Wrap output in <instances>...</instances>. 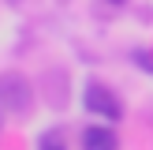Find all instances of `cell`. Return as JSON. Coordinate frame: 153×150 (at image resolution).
<instances>
[{
    "label": "cell",
    "instance_id": "obj_2",
    "mask_svg": "<svg viewBox=\"0 0 153 150\" xmlns=\"http://www.w3.org/2000/svg\"><path fill=\"white\" fill-rule=\"evenodd\" d=\"M82 105H86L90 112H97L101 120H120L123 116V105H120L116 90L105 86V82H97V79H90L86 86H82Z\"/></svg>",
    "mask_w": 153,
    "mask_h": 150
},
{
    "label": "cell",
    "instance_id": "obj_3",
    "mask_svg": "<svg viewBox=\"0 0 153 150\" xmlns=\"http://www.w3.org/2000/svg\"><path fill=\"white\" fill-rule=\"evenodd\" d=\"M82 150H120V139L108 124H86L82 128Z\"/></svg>",
    "mask_w": 153,
    "mask_h": 150
},
{
    "label": "cell",
    "instance_id": "obj_4",
    "mask_svg": "<svg viewBox=\"0 0 153 150\" xmlns=\"http://www.w3.org/2000/svg\"><path fill=\"white\" fill-rule=\"evenodd\" d=\"M37 150H67V142H64V135L52 128V131H45L41 139H37Z\"/></svg>",
    "mask_w": 153,
    "mask_h": 150
},
{
    "label": "cell",
    "instance_id": "obj_1",
    "mask_svg": "<svg viewBox=\"0 0 153 150\" xmlns=\"http://www.w3.org/2000/svg\"><path fill=\"white\" fill-rule=\"evenodd\" d=\"M0 109L15 112V116H26L34 109V86L26 82L22 71H4L0 75Z\"/></svg>",
    "mask_w": 153,
    "mask_h": 150
}]
</instances>
